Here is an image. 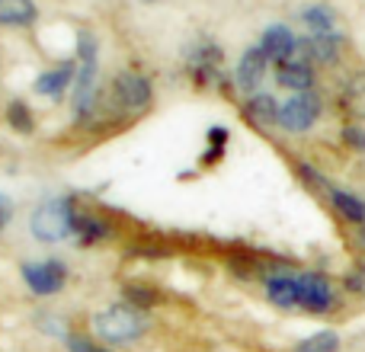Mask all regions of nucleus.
<instances>
[{
	"instance_id": "obj_1",
	"label": "nucleus",
	"mask_w": 365,
	"mask_h": 352,
	"mask_svg": "<svg viewBox=\"0 0 365 352\" xmlns=\"http://www.w3.org/2000/svg\"><path fill=\"white\" fill-rule=\"evenodd\" d=\"M148 314L132 304H113V308L100 311L93 317V330L103 343L109 346H125V343H135L138 336H145L148 330Z\"/></svg>"
},
{
	"instance_id": "obj_2",
	"label": "nucleus",
	"mask_w": 365,
	"mask_h": 352,
	"mask_svg": "<svg viewBox=\"0 0 365 352\" xmlns=\"http://www.w3.org/2000/svg\"><path fill=\"white\" fill-rule=\"evenodd\" d=\"M74 221H77V212H74V202L71 199H45L42 205L32 212V237L42 240V244H58V240L71 237L74 234Z\"/></svg>"
},
{
	"instance_id": "obj_3",
	"label": "nucleus",
	"mask_w": 365,
	"mask_h": 352,
	"mask_svg": "<svg viewBox=\"0 0 365 352\" xmlns=\"http://www.w3.org/2000/svg\"><path fill=\"white\" fill-rule=\"evenodd\" d=\"M77 77H74V113L81 119L90 115V106L96 100V38L93 32L77 36Z\"/></svg>"
},
{
	"instance_id": "obj_4",
	"label": "nucleus",
	"mask_w": 365,
	"mask_h": 352,
	"mask_svg": "<svg viewBox=\"0 0 365 352\" xmlns=\"http://www.w3.org/2000/svg\"><path fill=\"white\" fill-rule=\"evenodd\" d=\"M336 308V289L324 272L304 269L298 272V311L304 314H330Z\"/></svg>"
},
{
	"instance_id": "obj_5",
	"label": "nucleus",
	"mask_w": 365,
	"mask_h": 352,
	"mask_svg": "<svg viewBox=\"0 0 365 352\" xmlns=\"http://www.w3.org/2000/svg\"><path fill=\"white\" fill-rule=\"evenodd\" d=\"M317 119H321V96L314 90L311 93H292L279 106V128H285L289 135L308 132Z\"/></svg>"
},
{
	"instance_id": "obj_6",
	"label": "nucleus",
	"mask_w": 365,
	"mask_h": 352,
	"mask_svg": "<svg viewBox=\"0 0 365 352\" xmlns=\"http://www.w3.org/2000/svg\"><path fill=\"white\" fill-rule=\"evenodd\" d=\"M23 282L29 285L32 295L48 298L58 295L68 282V266L61 259H38V263H23Z\"/></svg>"
},
{
	"instance_id": "obj_7",
	"label": "nucleus",
	"mask_w": 365,
	"mask_h": 352,
	"mask_svg": "<svg viewBox=\"0 0 365 352\" xmlns=\"http://www.w3.org/2000/svg\"><path fill=\"white\" fill-rule=\"evenodd\" d=\"M113 96L125 109H145L151 103V81L145 74H135V71H122L113 81Z\"/></svg>"
},
{
	"instance_id": "obj_8",
	"label": "nucleus",
	"mask_w": 365,
	"mask_h": 352,
	"mask_svg": "<svg viewBox=\"0 0 365 352\" xmlns=\"http://www.w3.org/2000/svg\"><path fill=\"white\" fill-rule=\"evenodd\" d=\"M298 45H302V38H298L295 32H292L289 26H282V23L263 29V36H259V51H263L269 61H276V64L298 58Z\"/></svg>"
},
{
	"instance_id": "obj_9",
	"label": "nucleus",
	"mask_w": 365,
	"mask_h": 352,
	"mask_svg": "<svg viewBox=\"0 0 365 352\" xmlns=\"http://www.w3.org/2000/svg\"><path fill=\"white\" fill-rule=\"evenodd\" d=\"M266 68H269V58L259 51V45H253V48H247L244 55H240L237 71H234V81H237V87L244 90V93L253 96L259 90V83H263Z\"/></svg>"
},
{
	"instance_id": "obj_10",
	"label": "nucleus",
	"mask_w": 365,
	"mask_h": 352,
	"mask_svg": "<svg viewBox=\"0 0 365 352\" xmlns=\"http://www.w3.org/2000/svg\"><path fill=\"white\" fill-rule=\"evenodd\" d=\"M276 83L282 90H292V93H311V87H314V68H311V61H304L298 55L292 61L276 64Z\"/></svg>"
},
{
	"instance_id": "obj_11",
	"label": "nucleus",
	"mask_w": 365,
	"mask_h": 352,
	"mask_svg": "<svg viewBox=\"0 0 365 352\" xmlns=\"http://www.w3.org/2000/svg\"><path fill=\"white\" fill-rule=\"evenodd\" d=\"M340 45H343V36L340 32H324V36H304L302 45H298V55L304 61H321V64H330L336 61L340 55Z\"/></svg>"
},
{
	"instance_id": "obj_12",
	"label": "nucleus",
	"mask_w": 365,
	"mask_h": 352,
	"mask_svg": "<svg viewBox=\"0 0 365 352\" xmlns=\"http://www.w3.org/2000/svg\"><path fill=\"white\" fill-rule=\"evenodd\" d=\"M266 298L282 311H298V272H272L266 279Z\"/></svg>"
},
{
	"instance_id": "obj_13",
	"label": "nucleus",
	"mask_w": 365,
	"mask_h": 352,
	"mask_svg": "<svg viewBox=\"0 0 365 352\" xmlns=\"http://www.w3.org/2000/svg\"><path fill=\"white\" fill-rule=\"evenodd\" d=\"M74 77H77L74 61H64V64H58V68H51V71H45V74H38L36 83H32V90H36L38 96L58 100V96H61L64 90L71 87V81H74Z\"/></svg>"
},
{
	"instance_id": "obj_14",
	"label": "nucleus",
	"mask_w": 365,
	"mask_h": 352,
	"mask_svg": "<svg viewBox=\"0 0 365 352\" xmlns=\"http://www.w3.org/2000/svg\"><path fill=\"white\" fill-rule=\"evenodd\" d=\"M327 199H330L334 212L340 214L343 221H349V224H356V227L365 224V202L356 192H349V189H340V186H330Z\"/></svg>"
},
{
	"instance_id": "obj_15",
	"label": "nucleus",
	"mask_w": 365,
	"mask_h": 352,
	"mask_svg": "<svg viewBox=\"0 0 365 352\" xmlns=\"http://www.w3.org/2000/svg\"><path fill=\"white\" fill-rule=\"evenodd\" d=\"M36 19H38L36 0H0V26L23 29V26H32Z\"/></svg>"
},
{
	"instance_id": "obj_16",
	"label": "nucleus",
	"mask_w": 365,
	"mask_h": 352,
	"mask_svg": "<svg viewBox=\"0 0 365 352\" xmlns=\"http://www.w3.org/2000/svg\"><path fill=\"white\" fill-rule=\"evenodd\" d=\"M244 113L253 125H263V128L279 125V103H276V96H269V93H253L250 100H247Z\"/></svg>"
},
{
	"instance_id": "obj_17",
	"label": "nucleus",
	"mask_w": 365,
	"mask_h": 352,
	"mask_svg": "<svg viewBox=\"0 0 365 352\" xmlns=\"http://www.w3.org/2000/svg\"><path fill=\"white\" fill-rule=\"evenodd\" d=\"M218 64H221V51L215 48L212 42H202L199 48L189 55V68H192V74H195V81L199 83H205L208 77L218 71Z\"/></svg>"
},
{
	"instance_id": "obj_18",
	"label": "nucleus",
	"mask_w": 365,
	"mask_h": 352,
	"mask_svg": "<svg viewBox=\"0 0 365 352\" xmlns=\"http://www.w3.org/2000/svg\"><path fill=\"white\" fill-rule=\"evenodd\" d=\"M302 23L308 26V36H324V32H336V13L324 4H311L302 10Z\"/></svg>"
},
{
	"instance_id": "obj_19",
	"label": "nucleus",
	"mask_w": 365,
	"mask_h": 352,
	"mask_svg": "<svg viewBox=\"0 0 365 352\" xmlns=\"http://www.w3.org/2000/svg\"><path fill=\"white\" fill-rule=\"evenodd\" d=\"M74 234H77V240H81L83 247H90V244H100V240H106L113 231H109V224L103 218H96V214H77Z\"/></svg>"
},
{
	"instance_id": "obj_20",
	"label": "nucleus",
	"mask_w": 365,
	"mask_h": 352,
	"mask_svg": "<svg viewBox=\"0 0 365 352\" xmlns=\"http://www.w3.org/2000/svg\"><path fill=\"white\" fill-rule=\"evenodd\" d=\"M292 352H340V333L336 330H317V333L304 336Z\"/></svg>"
},
{
	"instance_id": "obj_21",
	"label": "nucleus",
	"mask_w": 365,
	"mask_h": 352,
	"mask_svg": "<svg viewBox=\"0 0 365 352\" xmlns=\"http://www.w3.org/2000/svg\"><path fill=\"white\" fill-rule=\"evenodd\" d=\"M6 122H10V128H13V132H19V135H29L32 128H36L32 109L26 106L23 100H13L10 106H6Z\"/></svg>"
},
{
	"instance_id": "obj_22",
	"label": "nucleus",
	"mask_w": 365,
	"mask_h": 352,
	"mask_svg": "<svg viewBox=\"0 0 365 352\" xmlns=\"http://www.w3.org/2000/svg\"><path fill=\"white\" fill-rule=\"evenodd\" d=\"M125 304L145 311V308H151V304H158V291L148 289V285H125Z\"/></svg>"
},
{
	"instance_id": "obj_23",
	"label": "nucleus",
	"mask_w": 365,
	"mask_h": 352,
	"mask_svg": "<svg viewBox=\"0 0 365 352\" xmlns=\"http://www.w3.org/2000/svg\"><path fill=\"white\" fill-rule=\"evenodd\" d=\"M64 343H68V352H113L109 346H100L96 340H90V336H83V333H68Z\"/></svg>"
},
{
	"instance_id": "obj_24",
	"label": "nucleus",
	"mask_w": 365,
	"mask_h": 352,
	"mask_svg": "<svg viewBox=\"0 0 365 352\" xmlns=\"http://www.w3.org/2000/svg\"><path fill=\"white\" fill-rule=\"evenodd\" d=\"M340 138H343V145L353 147V151H365V128L362 125H346L340 132Z\"/></svg>"
},
{
	"instance_id": "obj_25",
	"label": "nucleus",
	"mask_w": 365,
	"mask_h": 352,
	"mask_svg": "<svg viewBox=\"0 0 365 352\" xmlns=\"http://www.w3.org/2000/svg\"><path fill=\"white\" fill-rule=\"evenodd\" d=\"M208 145H212V154L205 157V164L221 157V147L227 145V128H212V132H208Z\"/></svg>"
},
{
	"instance_id": "obj_26",
	"label": "nucleus",
	"mask_w": 365,
	"mask_h": 352,
	"mask_svg": "<svg viewBox=\"0 0 365 352\" xmlns=\"http://www.w3.org/2000/svg\"><path fill=\"white\" fill-rule=\"evenodd\" d=\"M13 218V202L6 199V195H0V227H6Z\"/></svg>"
},
{
	"instance_id": "obj_27",
	"label": "nucleus",
	"mask_w": 365,
	"mask_h": 352,
	"mask_svg": "<svg viewBox=\"0 0 365 352\" xmlns=\"http://www.w3.org/2000/svg\"><path fill=\"white\" fill-rule=\"evenodd\" d=\"M356 240H359V247L365 250V224H359V231H356Z\"/></svg>"
},
{
	"instance_id": "obj_28",
	"label": "nucleus",
	"mask_w": 365,
	"mask_h": 352,
	"mask_svg": "<svg viewBox=\"0 0 365 352\" xmlns=\"http://www.w3.org/2000/svg\"><path fill=\"white\" fill-rule=\"evenodd\" d=\"M141 4H160V0H141Z\"/></svg>"
}]
</instances>
